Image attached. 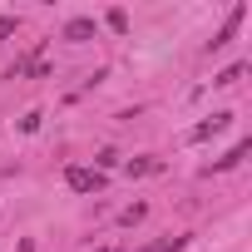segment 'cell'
<instances>
[{
  "label": "cell",
  "mask_w": 252,
  "mask_h": 252,
  "mask_svg": "<svg viewBox=\"0 0 252 252\" xmlns=\"http://www.w3.org/2000/svg\"><path fill=\"white\" fill-rule=\"evenodd\" d=\"M227 124H232V114H213V119H203V124H198V129H188V139H193V144H203V139L222 134Z\"/></svg>",
  "instance_id": "2"
},
{
  "label": "cell",
  "mask_w": 252,
  "mask_h": 252,
  "mask_svg": "<svg viewBox=\"0 0 252 252\" xmlns=\"http://www.w3.org/2000/svg\"><path fill=\"white\" fill-rule=\"evenodd\" d=\"M10 30H15V15H0V40H5Z\"/></svg>",
  "instance_id": "8"
},
{
  "label": "cell",
  "mask_w": 252,
  "mask_h": 252,
  "mask_svg": "<svg viewBox=\"0 0 252 252\" xmlns=\"http://www.w3.org/2000/svg\"><path fill=\"white\" fill-rule=\"evenodd\" d=\"M64 183L74 193H99L104 188V173H94V168H64Z\"/></svg>",
  "instance_id": "1"
},
{
  "label": "cell",
  "mask_w": 252,
  "mask_h": 252,
  "mask_svg": "<svg viewBox=\"0 0 252 252\" xmlns=\"http://www.w3.org/2000/svg\"><path fill=\"white\" fill-rule=\"evenodd\" d=\"M104 20H109V30H119V35H124V30H129V15H124V10H109Z\"/></svg>",
  "instance_id": "6"
},
{
  "label": "cell",
  "mask_w": 252,
  "mask_h": 252,
  "mask_svg": "<svg viewBox=\"0 0 252 252\" xmlns=\"http://www.w3.org/2000/svg\"><path fill=\"white\" fill-rule=\"evenodd\" d=\"M129 173H134V178H144V173H163V158H134Z\"/></svg>",
  "instance_id": "5"
},
{
  "label": "cell",
  "mask_w": 252,
  "mask_h": 252,
  "mask_svg": "<svg viewBox=\"0 0 252 252\" xmlns=\"http://www.w3.org/2000/svg\"><path fill=\"white\" fill-rule=\"evenodd\" d=\"M237 79H242V64H232V69H222V74H218L213 84H237Z\"/></svg>",
  "instance_id": "7"
},
{
  "label": "cell",
  "mask_w": 252,
  "mask_h": 252,
  "mask_svg": "<svg viewBox=\"0 0 252 252\" xmlns=\"http://www.w3.org/2000/svg\"><path fill=\"white\" fill-rule=\"evenodd\" d=\"M89 35H94V20H84V15H74L64 25V40H89Z\"/></svg>",
  "instance_id": "4"
},
{
  "label": "cell",
  "mask_w": 252,
  "mask_h": 252,
  "mask_svg": "<svg viewBox=\"0 0 252 252\" xmlns=\"http://www.w3.org/2000/svg\"><path fill=\"white\" fill-rule=\"evenodd\" d=\"M242 20H247V5H237V10L227 15V25H222V30H218V35L208 40V50H222V45H227V40L237 35V25H242Z\"/></svg>",
  "instance_id": "3"
}]
</instances>
